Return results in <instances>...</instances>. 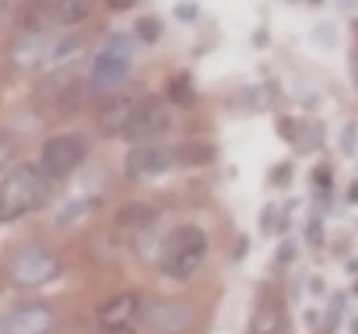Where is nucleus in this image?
I'll return each instance as SVG.
<instances>
[{"label": "nucleus", "instance_id": "1", "mask_svg": "<svg viewBox=\"0 0 358 334\" xmlns=\"http://www.w3.org/2000/svg\"><path fill=\"white\" fill-rule=\"evenodd\" d=\"M50 194V176L39 162H22L0 183V222H18L32 215Z\"/></svg>", "mask_w": 358, "mask_h": 334}, {"label": "nucleus", "instance_id": "2", "mask_svg": "<svg viewBox=\"0 0 358 334\" xmlns=\"http://www.w3.org/2000/svg\"><path fill=\"white\" fill-rule=\"evenodd\" d=\"M208 260V236L201 225L183 222L162 243V274L172 281H190Z\"/></svg>", "mask_w": 358, "mask_h": 334}, {"label": "nucleus", "instance_id": "3", "mask_svg": "<svg viewBox=\"0 0 358 334\" xmlns=\"http://www.w3.org/2000/svg\"><path fill=\"white\" fill-rule=\"evenodd\" d=\"M130 67H134V39L123 36V32H113L102 43V53L95 57V67H92V78H88L92 92L102 95V92L120 88L127 81Z\"/></svg>", "mask_w": 358, "mask_h": 334}, {"label": "nucleus", "instance_id": "4", "mask_svg": "<svg viewBox=\"0 0 358 334\" xmlns=\"http://www.w3.org/2000/svg\"><path fill=\"white\" fill-rule=\"evenodd\" d=\"M85 158H88V134L85 130H67V134H57L43 144L39 165H43V173L50 180H67Z\"/></svg>", "mask_w": 358, "mask_h": 334}, {"label": "nucleus", "instance_id": "5", "mask_svg": "<svg viewBox=\"0 0 358 334\" xmlns=\"http://www.w3.org/2000/svg\"><path fill=\"white\" fill-rule=\"evenodd\" d=\"M60 271H64V264H60V257L53 250H46V246H25V250L15 253V260L8 267V278H11L15 288H43V285L57 281Z\"/></svg>", "mask_w": 358, "mask_h": 334}, {"label": "nucleus", "instance_id": "6", "mask_svg": "<svg viewBox=\"0 0 358 334\" xmlns=\"http://www.w3.org/2000/svg\"><path fill=\"white\" fill-rule=\"evenodd\" d=\"M176 165H179L176 148L148 141V144H134V148L127 151V158H123V173H127V180H155V176L176 169Z\"/></svg>", "mask_w": 358, "mask_h": 334}, {"label": "nucleus", "instance_id": "7", "mask_svg": "<svg viewBox=\"0 0 358 334\" xmlns=\"http://www.w3.org/2000/svg\"><path fill=\"white\" fill-rule=\"evenodd\" d=\"M144 320V302L137 292H120L99 306V327L102 334H130Z\"/></svg>", "mask_w": 358, "mask_h": 334}, {"label": "nucleus", "instance_id": "8", "mask_svg": "<svg viewBox=\"0 0 358 334\" xmlns=\"http://www.w3.org/2000/svg\"><path fill=\"white\" fill-rule=\"evenodd\" d=\"M169 106H172L169 99H141V106H137V113H134V120H130V127H127L123 137H130L137 144H148L151 137L165 134L169 123H172Z\"/></svg>", "mask_w": 358, "mask_h": 334}, {"label": "nucleus", "instance_id": "9", "mask_svg": "<svg viewBox=\"0 0 358 334\" xmlns=\"http://www.w3.org/2000/svg\"><path fill=\"white\" fill-rule=\"evenodd\" d=\"M57 323V313L50 302H25L0 316V334H50Z\"/></svg>", "mask_w": 358, "mask_h": 334}, {"label": "nucleus", "instance_id": "10", "mask_svg": "<svg viewBox=\"0 0 358 334\" xmlns=\"http://www.w3.org/2000/svg\"><path fill=\"white\" fill-rule=\"evenodd\" d=\"M151 334H179L194 323V309L179 299H162L155 306L144 309V320H141Z\"/></svg>", "mask_w": 358, "mask_h": 334}, {"label": "nucleus", "instance_id": "11", "mask_svg": "<svg viewBox=\"0 0 358 334\" xmlns=\"http://www.w3.org/2000/svg\"><path fill=\"white\" fill-rule=\"evenodd\" d=\"M53 57V43H50V36L46 32H18L15 39H11V46H8V60L18 67V71H32V67H39L43 60H50Z\"/></svg>", "mask_w": 358, "mask_h": 334}, {"label": "nucleus", "instance_id": "12", "mask_svg": "<svg viewBox=\"0 0 358 334\" xmlns=\"http://www.w3.org/2000/svg\"><path fill=\"white\" fill-rule=\"evenodd\" d=\"M137 106H141V99H134V95L113 99V102L99 113V134H106V137H123L127 127H130V120H134V113H137Z\"/></svg>", "mask_w": 358, "mask_h": 334}, {"label": "nucleus", "instance_id": "13", "mask_svg": "<svg viewBox=\"0 0 358 334\" xmlns=\"http://www.w3.org/2000/svg\"><path fill=\"white\" fill-rule=\"evenodd\" d=\"M113 222H116L120 229H151V225L158 222V208H155L151 201H127V204L116 208Z\"/></svg>", "mask_w": 358, "mask_h": 334}, {"label": "nucleus", "instance_id": "14", "mask_svg": "<svg viewBox=\"0 0 358 334\" xmlns=\"http://www.w3.org/2000/svg\"><path fill=\"white\" fill-rule=\"evenodd\" d=\"M250 330H253V334H274V330H278V302L271 299L267 288H260V302H257V309H253Z\"/></svg>", "mask_w": 358, "mask_h": 334}, {"label": "nucleus", "instance_id": "15", "mask_svg": "<svg viewBox=\"0 0 358 334\" xmlns=\"http://www.w3.org/2000/svg\"><path fill=\"white\" fill-rule=\"evenodd\" d=\"M92 11H95V0H60L53 15L60 25H81Z\"/></svg>", "mask_w": 358, "mask_h": 334}, {"label": "nucleus", "instance_id": "16", "mask_svg": "<svg viewBox=\"0 0 358 334\" xmlns=\"http://www.w3.org/2000/svg\"><path fill=\"white\" fill-rule=\"evenodd\" d=\"M165 99H169L172 106H190V102H194V81L183 78V74L172 78L169 88H165Z\"/></svg>", "mask_w": 358, "mask_h": 334}, {"label": "nucleus", "instance_id": "17", "mask_svg": "<svg viewBox=\"0 0 358 334\" xmlns=\"http://www.w3.org/2000/svg\"><path fill=\"white\" fill-rule=\"evenodd\" d=\"M176 158H179V165H208L215 158V151L208 144H183V148H176Z\"/></svg>", "mask_w": 358, "mask_h": 334}, {"label": "nucleus", "instance_id": "18", "mask_svg": "<svg viewBox=\"0 0 358 334\" xmlns=\"http://www.w3.org/2000/svg\"><path fill=\"white\" fill-rule=\"evenodd\" d=\"M137 39L141 43H158L162 39V22L158 18H141L137 22Z\"/></svg>", "mask_w": 358, "mask_h": 334}, {"label": "nucleus", "instance_id": "19", "mask_svg": "<svg viewBox=\"0 0 358 334\" xmlns=\"http://www.w3.org/2000/svg\"><path fill=\"white\" fill-rule=\"evenodd\" d=\"M11 158H15V141L8 134H0V169H8Z\"/></svg>", "mask_w": 358, "mask_h": 334}, {"label": "nucleus", "instance_id": "20", "mask_svg": "<svg viewBox=\"0 0 358 334\" xmlns=\"http://www.w3.org/2000/svg\"><path fill=\"white\" fill-rule=\"evenodd\" d=\"M355 134H358V127H355V123H348V127H344V134H341V151H344V155H351V151H355Z\"/></svg>", "mask_w": 358, "mask_h": 334}, {"label": "nucleus", "instance_id": "21", "mask_svg": "<svg viewBox=\"0 0 358 334\" xmlns=\"http://www.w3.org/2000/svg\"><path fill=\"white\" fill-rule=\"evenodd\" d=\"M176 18L194 22V18H197V4H176Z\"/></svg>", "mask_w": 358, "mask_h": 334}, {"label": "nucleus", "instance_id": "22", "mask_svg": "<svg viewBox=\"0 0 358 334\" xmlns=\"http://www.w3.org/2000/svg\"><path fill=\"white\" fill-rule=\"evenodd\" d=\"M106 8H109V11H130L134 0H106Z\"/></svg>", "mask_w": 358, "mask_h": 334}, {"label": "nucleus", "instance_id": "23", "mask_svg": "<svg viewBox=\"0 0 358 334\" xmlns=\"http://www.w3.org/2000/svg\"><path fill=\"white\" fill-rule=\"evenodd\" d=\"M8 15H11V0H0V25L8 22Z\"/></svg>", "mask_w": 358, "mask_h": 334}, {"label": "nucleus", "instance_id": "24", "mask_svg": "<svg viewBox=\"0 0 358 334\" xmlns=\"http://www.w3.org/2000/svg\"><path fill=\"white\" fill-rule=\"evenodd\" d=\"M323 239V232H320V222H313L309 225V243H320Z\"/></svg>", "mask_w": 358, "mask_h": 334}, {"label": "nucleus", "instance_id": "25", "mask_svg": "<svg viewBox=\"0 0 358 334\" xmlns=\"http://www.w3.org/2000/svg\"><path fill=\"white\" fill-rule=\"evenodd\" d=\"M348 201H351V204H358V180L348 187Z\"/></svg>", "mask_w": 358, "mask_h": 334}, {"label": "nucleus", "instance_id": "26", "mask_svg": "<svg viewBox=\"0 0 358 334\" xmlns=\"http://www.w3.org/2000/svg\"><path fill=\"white\" fill-rule=\"evenodd\" d=\"M316 183H320V187H327V183H330V173H327V169H320V173H316Z\"/></svg>", "mask_w": 358, "mask_h": 334}, {"label": "nucleus", "instance_id": "27", "mask_svg": "<svg viewBox=\"0 0 358 334\" xmlns=\"http://www.w3.org/2000/svg\"><path fill=\"white\" fill-rule=\"evenodd\" d=\"M288 176H292V173H288V165H281V169H278V183H288Z\"/></svg>", "mask_w": 358, "mask_h": 334}, {"label": "nucleus", "instance_id": "28", "mask_svg": "<svg viewBox=\"0 0 358 334\" xmlns=\"http://www.w3.org/2000/svg\"><path fill=\"white\" fill-rule=\"evenodd\" d=\"M351 330H355V334H358V320H355V323H351Z\"/></svg>", "mask_w": 358, "mask_h": 334}, {"label": "nucleus", "instance_id": "29", "mask_svg": "<svg viewBox=\"0 0 358 334\" xmlns=\"http://www.w3.org/2000/svg\"><path fill=\"white\" fill-rule=\"evenodd\" d=\"M309 4H320V0H309Z\"/></svg>", "mask_w": 358, "mask_h": 334}]
</instances>
